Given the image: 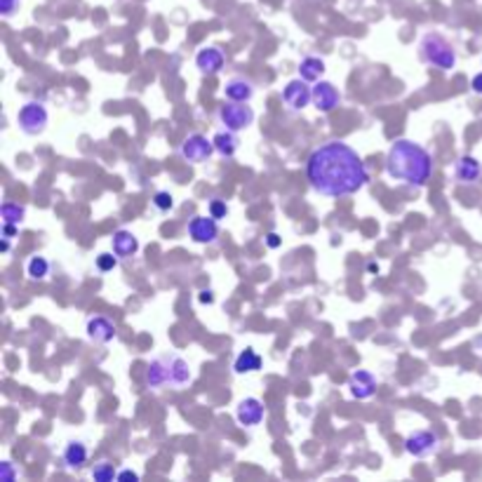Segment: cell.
<instances>
[{
	"label": "cell",
	"instance_id": "obj_1",
	"mask_svg": "<svg viewBox=\"0 0 482 482\" xmlns=\"http://www.w3.org/2000/svg\"><path fill=\"white\" fill-rule=\"evenodd\" d=\"M306 177L313 191L327 198L353 196L370 182V172L363 158L346 142H327L318 146L306 163Z\"/></svg>",
	"mask_w": 482,
	"mask_h": 482
},
{
	"label": "cell",
	"instance_id": "obj_2",
	"mask_svg": "<svg viewBox=\"0 0 482 482\" xmlns=\"http://www.w3.org/2000/svg\"><path fill=\"white\" fill-rule=\"evenodd\" d=\"M386 174L396 182L421 189L433 174V158L421 144L412 142V139H398L388 149Z\"/></svg>",
	"mask_w": 482,
	"mask_h": 482
},
{
	"label": "cell",
	"instance_id": "obj_3",
	"mask_svg": "<svg viewBox=\"0 0 482 482\" xmlns=\"http://www.w3.org/2000/svg\"><path fill=\"white\" fill-rule=\"evenodd\" d=\"M191 379H193L191 365L182 356H177V353L153 358L144 372V381L149 388H163V386L184 388L186 384H191Z\"/></svg>",
	"mask_w": 482,
	"mask_h": 482
},
{
	"label": "cell",
	"instance_id": "obj_4",
	"mask_svg": "<svg viewBox=\"0 0 482 482\" xmlns=\"http://www.w3.org/2000/svg\"><path fill=\"white\" fill-rule=\"evenodd\" d=\"M419 57L426 66L438 71H452L457 66V50L440 33H424L419 40Z\"/></svg>",
	"mask_w": 482,
	"mask_h": 482
},
{
	"label": "cell",
	"instance_id": "obj_5",
	"mask_svg": "<svg viewBox=\"0 0 482 482\" xmlns=\"http://www.w3.org/2000/svg\"><path fill=\"white\" fill-rule=\"evenodd\" d=\"M17 123H19V130H22L24 135H29V137L43 135V132L48 130V123H50L48 109H45L43 102L31 99V102H26L22 109H19Z\"/></svg>",
	"mask_w": 482,
	"mask_h": 482
},
{
	"label": "cell",
	"instance_id": "obj_6",
	"mask_svg": "<svg viewBox=\"0 0 482 482\" xmlns=\"http://www.w3.org/2000/svg\"><path fill=\"white\" fill-rule=\"evenodd\" d=\"M219 120H222V125H226V130L240 132L254 123V111L243 102H231L229 99L224 106H219Z\"/></svg>",
	"mask_w": 482,
	"mask_h": 482
},
{
	"label": "cell",
	"instance_id": "obj_7",
	"mask_svg": "<svg viewBox=\"0 0 482 482\" xmlns=\"http://www.w3.org/2000/svg\"><path fill=\"white\" fill-rule=\"evenodd\" d=\"M440 450V438L433 431H414L405 438V452L414 459L433 457Z\"/></svg>",
	"mask_w": 482,
	"mask_h": 482
},
{
	"label": "cell",
	"instance_id": "obj_8",
	"mask_svg": "<svg viewBox=\"0 0 482 482\" xmlns=\"http://www.w3.org/2000/svg\"><path fill=\"white\" fill-rule=\"evenodd\" d=\"M179 153H182V158L186 160V163L200 165L214 153V142L212 139H207L205 135H191V137L184 139Z\"/></svg>",
	"mask_w": 482,
	"mask_h": 482
},
{
	"label": "cell",
	"instance_id": "obj_9",
	"mask_svg": "<svg viewBox=\"0 0 482 482\" xmlns=\"http://www.w3.org/2000/svg\"><path fill=\"white\" fill-rule=\"evenodd\" d=\"M283 102L290 111H304L313 102V87H309L304 78L290 80L283 90Z\"/></svg>",
	"mask_w": 482,
	"mask_h": 482
},
{
	"label": "cell",
	"instance_id": "obj_10",
	"mask_svg": "<svg viewBox=\"0 0 482 482\" xmlns=\"http://www.w3.org/2000/svg\"><path fill=\"white\" fill-rule=\"evenodd\" d=\"M339 104H341V95L337 87H334V83H330V80H318L313 85V106L320 113H332Z\"/></svg>",
	"mask_w": 482,
	"mask_h": 482
},
{
	"label": "cell",
	"instance_id": "obj_11",
	"mask_svg": "<svg viewBox=\"0 0 482 482\" xmlns=\"http://www.w3.org/2000/svg\"><path fill=\"white\" fill-rule=\"evenodd\" d=\"M189 236L196 240V243H203V245H210L217 240L219 236V224L217 219L212 217H193L189 222Z\"/></svg>",
	"mask_w": 482,
	"mask_h": 482
},
{
	"label": "cell",
	"instance_id": "obj_12",
	"mask_svg": "<svg viewBox=\"0 0 482 482\" xmlns=\"http://www.w3.org/2000/svg\"><path fill=\"white\" fill-rule=\"evenodd\" d=\"M87 457H90V452H87V445L83 440H69L62 450V464L66 471H83Z\"/></svg>",
	"mask_w": 482,
	"mask_h": 482
},
{
	"label": "cell",
	"instance_id": "obj_13",
	"mask_svg": "<svg viewBox=\"0 0 482 482\" xmlns=\"http://www.w3.org/2000/svg\"><path fill=\"white\" fill-rule=\"evenodd\" d=\"M236 419H238V424L245 426V428L259 426L261 421H264V405H261V400H257V398L240 400L238 410H236Z\"/></svg>",
	"mask_w": 482,
	"mask_h": 482
},
{
	"label": "cell",
	"instance_id": "obj_14",
	"mask_svg": "<svg viewBox=\"0 0 482 482\" xmlns=\"http://www.w3.org/2000/svg\"><path fill=\"white\" fill-rule=\"evenodd\" d=\"M224 64H226V57H224V52L219 48L198 50L196 66H198V71L203 73V76H217V73L224 69Z\"/></svg>",
	"mask_w": 482,
	"mask_h": 482
},
{
	"label": "cell",
	"instance_id": "obj_15",
	"mask_svg": "<svg viewBox=\"0 0 482 482\" xmlns=\"http://www.w3.org/2000/svg\"><path fill=\"white\" fill-rule=\"evenodd\" d=\"M482 177V163L473 156H461L454 163V179L459 184H478Z\"/></svg>",
	"mask_w": 482,
	"mask_h": 482
},
{
	"label": "cell",
	"instance_id": "obj_16",
	"mask_svg": "<svg viewBox=\"0 0 482 482\" xmlns=\"http://www.w3.org/2000/svg\"><path fill=\"white\" fill-rule=\"evenodd\" d=\"M348 388H351V396L356 400H367L377 393V379H374V374L370 372L358 370L351 374V379H348Z\"/></svg>",
	"mask_w": 482,
	"mask_h": 482
},
{
	"label": "cell",
	"instance_id": "obj_17",
	"mask_svg": "<svg viewBox=\"0 0 482 482\" xmlns=\"http://www.w3.org/2000/svg\"><path fill=\"white\" fill-rule=\"evenodd\" d=\"M85 332H87V339L95 341V344H109V341L116 339V325L104 316L87 320Z\"/></svg>",
	"mask_w": 482,
	"mask_h": 482
},
{
	"label": "cell",
	"instance_id": "obj_18",
	"mask_svg": "<svg viewBox=\"0 0 482 482\" xmlns=\"http://www.w3.org/2000/svg\"><path fill=\"white\" fill-rule=\"evenodd\" d=\"M111 247H113V252H116L120 259H127V257H135V254L139 252V240H137V236L132 231L120 229V231L113 233Z\"/></svg>",
	"mask_w": 482,
	"mask_h": 482
},
{
	"label": "cell",
	"instance_id": "obj_19",
	"mask_svg": "<svg viewBox=\"0 0 482 482\" xmlns=\"http://www.w3.org/2000/svg\"><path fill=\"white\" fill-rule=\"evenodd\" d=\"M224 92H226V99H231V102H243V104H247L254 97V85L247 78L236 76V78L226 80Z\"/></svg>",
	"mask_w": 482,
	"mask_h": 482
},
{
	"label": "cell",
	"instance_id": "obj_20",
	"mask_svg": "<svg viewBox=\"0 0 482 482\" xmlns=\"http://www.w3.org/2000/svg\"><path fill=\"white\" fill-rule=\"evenodd\" d=\"M212 142H214V151H217L222 158H233V156H236L238 137H236V132H233V130L217 132V135L212 137Z\"/></svg>",
	"mask_w": 482,
	"mask_h": 482
},
{
	"label": "cell",
	"instance_id": "obj_21",
	"mask_svg": "<svg viewBox=\"0 0 482 482\" xmlns=\"http://www.w3.org/2000/svg\"><path fill=\"white\" fill-rule=\"evenodd\" d=\"M233 370H236V374L259 372L261 370V356L254 351V348H245V351L236 358V363H233Z\"/></svg>",
	"mask_w": 482,
	"mask_h": 482
},
{
	"label": "cell",
	"instance_id": "obj_22",
	"mask_svg": "<svg viewBox=\"0 0 482 482\" xmlns=\"http://www.w3.org/2000/svg\"><path fill=\"white\" fill-rule=\"evenodd\" d=\"M325 73V62L318 57H306L299 64V78H304L306 83H318Z\"/></svg>",
	"mask_w": 482,
	"mask_h": 482
},
{
	"label": "cell",
	"instance_id": "obj_23",
	"mask_svg": "<svg viewBox=\"0 0 482 482\" xmlns=\"http://www.w3.org/2000/svg\"><path fill=\"white\" fill-rule=\"evenodd\" d=\"M0 217H3V224H22L26 217V207L19 203H12V200H5L0 205Z\"/></svg>",
	"mask_w": 482,
	"mask_h": 482
},
{
	"label": "cell",
	"instance_id": "obj_24",
	"mask_svg": "<svg viewBox=\"0 0 482 482\" xmlns=\"http://www.w3.org/2000/svg\"><path fill=\"white\" fill-rule=\"evenodd\" d=\"M26 273H29L31 280H45L50 276V261L36 254V257H31L29 264H26Z\"/></svg>",
	"mask_w": 482,
	"mask_h": 482
},
{
	"label": "cell",
	"instance_id": "obj_25",
	"mask_svg": "<svg viewBox=\"0 0 482 482\" xmlns=\"http://www.w3.org/2000/svg\"><path fill=\"white\" fill-rule=\"evenodd\" d=\"M90 475H92V480H97V482H111L118 478V473L111 461H99L97 466H92Z\"/></svg>",
	"mask_w": 482,
	"mask_h": 482
},
{
	"label": "cell",
	"instance_id": "obj_26",
	"mask_svg": "<svg viewBox=\"0 0 482 482\" xmlns=\"http://www.w3.org/2000/svg\"><path fill=\"white\" fill-rule=\"evenodd\" d=\"M118 254L116 252H102L97 257V269L102 271V273H109V271H113L118 266Z\"/></svg>",
	"mask_w": 482,
	"mask_h": 482
},
{
	"label": "cell",
	"instance_id": "obj_27",
	"mask_svg": "<svg viewBox=\"0 0 482 482\" xmlns=\"http://www.w3.org/2000/svg\"><path fill=\"white\" fill-rule=\"evenodd\" d=\"M153 207L160 212H170L174 207V198L170 191H158L156 196H153Z\"/></svg>",
	"mask_w": 482,
	"mask_h": 482
},
{
	"label": "cell",
	"instance_id": "obj_28",
	"mask_svg": "<svg viewBox=\"0 0 482 482\" xmlns=\"http://www.w3.org/2000/svg\"><path fill=\"white\" fill-rule=\"evenodd\" d=\"M210 214H212L214 219H217V222H219V219H226V217H229V205H226L224 200L214 198L212 203H210Z\"/></svg>",
	"mask_w": 482,
	"mask_h": 482
},
{
	"label": "cell",
	"instance_id": "obj_29",
	"mask_svg": "<svg viewBox=\"0 0 482 482\" xmlns=\"http://www.w3.org/2000/svg\"><path fill=\"white\" fill-rule=\"evenodd\" d=\"M19 10V0H0V15L12 17Z\"/></svg>",
	"mask_w": 482,
	"mask_h": 482
},
{
	"label": "cell",
	"instance_id": "obj_30",
	"mask_svg": "<svg viewBox=\"0 0 482 482\" xmlns=\"http://www.w3.org/2000/svg\"><path fill=\"white\" fill-rule=\"evenodd\" d=\"M0 468H3V480H5V482H12V480H15V471H12V464H10V461H3V466H0Z\"/></svg>",
	"mask_w": 482,
	"mask_h": 482
},
{
	"label": "cell",
	"instance_id": "obj_31",
	"mask_svg": "<svg viewBox=\"0 0 482 482\" xmlns=\"http://www.w3.org/2000/svg\"><path fill=\"white\" fill-rule=\"evenodd\" d=\"M116 480H139V473L130 471V468H123V471L118 473V478H116Z\"/></svg>",
	"mask_w": 482,
	"mask_h": 482
},
{
	"label": "cell",
	"instance_id": "obj_32",
	"mask_svg": "<svg viewBox=\"0 0 482 482\" xmlns=\"http://www.w3.org/2000/svg\"><path fill=\"white\" fill-rule=\"evenodd\" d=\"M471 87H473L475 95H480V97H482V73H478V76H473Z\"/></svg>",
	"mask_w": 482,
	"mask_h": 482
},
{
	"label": "cell",
	"instance_id": "obj_33",
	"mask_svg": "<svg viewBox=\"0 0 482 482\" xmlns=\"http://www.w3.org/2000/svg\"><path fill=\"white\" fill-rule=\"evenodd\" d=\"M17 236V224H3V238H15Z\"/></svg>",
	"mask_w": 482,
	"mask_h": 482
},
{
	"label": "cell",
	"instance_id": "obj_34",
	"mask_svg": "<svg viewBox=\"0 0 482 482\" xmlns=\"http://www.w3.org/2000/svg\"><path fill=\"white\" fill-rule=\"evenodd\" d=\"M198 299H200V304H214V292L212 290H203Z\"/></svg>",
	"mask_w": 482,
	"mask_h": 482
},
{
	"label": "cell",
	"instance_id": "obj_35",
	"mask_svg": "<svg viewBox=\"0 0 482 482\" xmlns=\"http://www.w3.org/2000/svg\"><path fill=\"white\" fill-rule=\"evenodd\" d=\"M266 245L273 247V250H276V247H280V238H278V233H269V236H266Z\"/></svg>",
	"mask_w": 482,
	"mask_h": 482
},
{
	"label": "cell",
	"instance_id": "obj_36",
	"mask_svg": "<svg viewBox=\"0 0 482 482\" xmlns=\"http://www.w3.org/2000/svg\"><path fill=\"white\" fill-rule=\"evenodd\" d=\"M0 250H3V252H10V238H3V245H0Z\"/></svg>",
	"mask_w": 482,
	"mask_h": 482
},
{
	"label": "cell",
	"instance_id": "obj_37",
	"mask_svg": "<svg viewBox=\"0 0 482 482\" xmlns=\"http://www.w3.org/2000/svg\"><path fill=\"white\" fill-rule=\"evenodd\" d=\"M480 353H482V339H480Z\"/></svg>",
	"mask_w": 482,
	"mask_h": 482
}]
</instances>
